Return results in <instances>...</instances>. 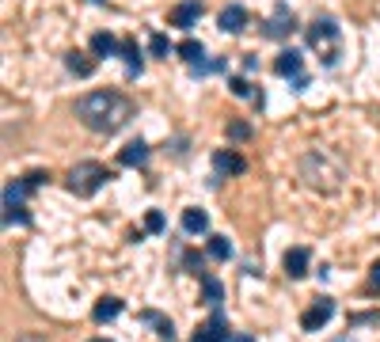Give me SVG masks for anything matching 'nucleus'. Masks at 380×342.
Wrapping results in <instances>:
<instances>
[{
	"instance_id": "obj_15",
	"label": "nucleus",
	"mask_w": 380,
	"mask_h": 342,
	"mask_svg": "<svg viewBox=\"0 0 380 342\" xmlns=\"http://www.w3.org/2000/svg\"><path fill=\"white\" fill-rule=\"evenodd\" d=\"M148 160V145L145 141H129L122 152H118V164L122 168H141V164Z\"/></svg>"
},
{
	"instance_id": "obj_29",
	"label": "nucleus",
	"mask_w": 380,
	"mask_h": 342,
	"mask_svg": "<svg viewBox=\"0 0 380 342\" xmlns=\"http://www.w3.org/2000/svg\"><path fill=\"white\" fill-rule=\"evenodd\" d=\"M46 179H50V175H46V171H31V175H23V183H27V187H31V190H34V187H42Z\"/></svg>"
},
{
	"instance_id": "obj_31",
	"label": "nucleus",
	"mask_w": 380,
	"mask_h": 342,
	"mask_svg": "<svg viewBox=\"0 0 380 342\" xmlns=\"http://www.w3.org/2000/svg\"><path fill=\"white\" fill-rule=\"evenodd\" d=\"M369 282H373V285H376V289H380V258H376V263H373V266H369Z\"/></svg>"
},
{
	"instance_id": "obj_1",
	"label": "nucleus",
	"mask_w": 380,
	"mask_h": 342,
	"mask_svg": "<svg viewBox=\"0 0 380 342\" xmlns=\"http://www.w3.org/2000/svg\"><path fill=\"white\" fill-rule=\"evenodd\" d=\"M77 118L84 122L91 133H118L122 126H129V118L137 114V103L122 91H88L77 99Z\"/></svg>"
},
{
	"instance_id": "obj_22",
	"label": "nucleus",
	"mask_w": 380,
	"mask_h": 342,
	"mask_svg": "<svg viewBox=\"0 0 380 342\" xmlns=\"http://www.w3.org/2000/svg\"><path fill=\"white\" fill-rule=\"evenodd\" d=\"M206 255H209V258H217V263H225V258L232 255V244H228V236H209Z\"/></svg>"
},
{
	"instance_id": "obj_20",
	"label": "nucleus",
	"mask_w": 380,
	"mask_h": 342,
	"mask_svg": "<svg viewBox=\"0 0 380 342\" xmlns=\"http://www.w3.org/2000/svg\"><path fill=\"white\" fill-rule=\"evenodd\" d=\"M175 53H179V58L187 61V65H198L206 50H202V42H198V39H183L179 46H175Z\"/></svg>"
},
{
	"instance_id": "obj_2",
	"label": "nucleus",
	"mask_w": 380,
	"mask_h": 342,
	"mask_svg": "<svg viewBox=\"0 0 380 342\" xmlns=\"http://www.w3.org/2000/svg\"><path fill=\"white\" fill-rule=\"evenodd\" d=\"M296 171H301L304 187L316 194H339L342 183H346V164L331 149H308L301 156V168Z\"/></svg>"
},
{
	"instance_id": "obj_13",
	"label": "nucleus",
	"mask_w": 380,
	"mask_h": 342,
	"mask_svg": "<svg viewBox=\"0 0 380 342\" xmlns=\"http://www.w3.org/2000/svg\"><path fill=\"white\" fill-rule=\"evenodd\" d=\"M213 168H217L221 175H225V171H232V175H240V171H247V160H244V156H240V152H232V149H221V152H213Z\"/></svg>"
},
{
	"instance_id": "obj_19",
	"label": "nucleus",
	"mask_w": 380,
	"mask_h": 342,
	"mask_svg": "<svg viewBox=\"0 0 380 342\" xmlns=\"http://www.w3.org/2000/svg\"><path fill=\"white\" fill-rule=\"evenodd\" d=\"M91 316H96V323H110L114 316H122V301H118V297H103V301L96 304Z\"/></svg>"
},
{
	"instance_id": "obj_33",
	"label": "nucleus",
	"mask_w": 380,
	"mask_h": 342,
	"mask_svg": "<svg viewBox=\"0 0 380 342\" xmlns=\"http://www.w3.org/2000/svg\"><path fill=\"white\" fill-rule=\"evenodd\" d=\"M228 342H255V338H251V335H232Z\"/></svg>"
},
{
	"instance_id": "obj_26",
	"label": "nucleus",
	"mask_w": 380,
	"mask_h": 342,
	"mask_svg": "<svg viewBox=\"0 0 380 342\" xmlns=\"http://www.w3.org/2000/svg\"><path fill=\"white\" fill-rule=\"evenodd\" d=\"M164 228H168L164 213H160V209H148V213H145V232H164Z\"/></svg>"
},
{
	"instance_id": "obj_25",
	"label": "nucleus",
	"mask_w": 380,
	"mask_h": 342,
	"mask_svg": "<svg viewBox=\"0 0 380 342\" xmlns=\"http://www.w3.org/2000/svg\"><path fill=\"white\" fill-rule=\"evenodd\" d=\"M221 69H225V58H213V61H198V65H190L194 77H209V72H221Z\"/></svg>"
},
{
	"instance_id": "obj_24",
	"label": "nucleus",
	"mask_w": 380,
	"mask_h": 342,
	"mask_svg": "<svg viewBox=\"0 0 380 342\" xmlns=\"http://www.w3.org/2000/svg\"><path fill=\"white\" fill-rule=\"evenodd\" d=\"M148 50H152V58H168L175 46L168 42V34H152V39H148Z\"/></svg>"
},
{
	"instance_id": "obj_10",
	"label": "nucleus",
	"mask_w": 380,
	"mask_h": 342,
	"mask_svg": "<svg viewBox=\"0 0 380 342\" xmlns=\"http://www.w3.org/2000/svg\"><path fill=\"white\" fill-rule=\"evenodd\" d=\"M274 72H277V77H289V80L304 77V58L296 50H282L274 58Z\"/></svg>"
},
{
	"instance_id": "obj_27",
	"label": "nucleus",
	"mask_w": 380,
	"mask_h": 342,
	"mask_svg": "<svg viewBox=\"0 0 380 342\" xmlns=\"http://www.w3.org/2000/svg\"><path fill=\"white\" fill-rule=\"evenodd\" d=\"M247 137H251L247 122H228V141H247Z\"/></svg>"
},
{
	"instance_id": "obj_3",
	"label": "nucleus",
	"mask_w": 380,
	"mask_h": 342,
	"mask_svg": "<svg viewBox=\"0 0 380 342\" xmlns=\"http://www.w3.org/2000/svg\"><path fill=\"white\" fill-rule=\"evenodd\" d=\"M304 42H308L312 53H320V61L327 65H339V53H342V34H339V23L331 15H320L304 27Z\"/></svg>"
},
{
	"instance_id": "obj_5",
	"label": "nucleus",
	"mask_w": 380,
	"mask_h": 342,
	"mask_svg": "<svg viewBox=\"0 0 380 342\" xmlns=\"http://www.w3.org/2000/svg\"><path fill=\"white\" fill-rule=\"evenodd\" d=\"M293 31H296V20H293L289 4H277V8H274V15L263 23V34H266V39H274V42L289 39Z\"/></svg>"
},
{
	"instance_id": "obj_14",
	"label": "nucleus",
	"mask_w": 380,
	"mask_h": 342,
	"mask_svg": "<svg viewBox=\"0 0 380 342\" xmlns=\"http://www.w3.org/2000/svg\"><path fill=\"white\" fill-rule=\"evenodd\" d=\"M91 53H96V58H118V53H122V42H118L114 34L99 31V34H91Z\"/></svg>"
},
{
	"instance_id": "obj_18",
	"label": "nucleus",
	"mask_w": 380,
	"mask_h": 342,
	"mask_svg": "<svg viewBox=\"0 0 380 342\" xmlns=\"http://www.w3.org/2000/svg\"><path fill=\"white\" fill-rule=\"evenodd\" d=\"M118 58L126 61L129 77H137V72L145 69V61H141V50H137V42H133V39H122V53H118Z\"/></svg>"
},
{
	"instance_id": "obj_16",
	"label": "nucleus",
	"mask_w": 380,
	"mask_h": 342,
	"mask_svg": "<svg viewBox=\"0 0 380 342\" xmlns=\"http://www.w3.org/2000/svg\"><path fill=\"white\" fill-rule=\"evenodd\" d=\"M183 232H190V236H202V232H209V217L202 213V209H183Z\"/></svg>"
},
{
	"instance_id": "obj_23",
	"label": "nucleus",
	"mask_w": 380,
	"mask_h": 342,
	"mask_svg": "<svg viewBox=\"0 0 380 342\" xmlns=\"http://www.w3.org/2000/svg\"><path fill=\"white\" fill-rule=\"evenodd\" d=\"M141 320H145V323H152L160 338H175V327H171V320H168V316H160V312H141Z\"/></svg>"
},
{
	"instance_id": "obj_34",
	"label": "nucleus",
	"mask_w": 380,
	"mask_h": 342,
	"mask_svg": "<svg viewBox=\"0 0 380 342\" xmlns=\"http://www.w3.org/2000/svg\"><path fill=\"white\" fill-rule=\"evenodd\" d=\"M91 4H103V0H91Z\"/></svg>"
},
{
	"instance_id": "obj_17",
	"label": "nucleus",
	"mask_w": 380,
	"mask_h": 342,
	"mask_svg": "<svg viewBox=\"0 0 380 342\" xmlns=\"http://www.w3.org/2000/svg\"><path fill=\"white\" fill-rule=\"evenodd\" d=\"M221 301H225V285H221L217 278H202V304H209V308L217 312Z\"/></svg>"
},
{
	"instance_id": "obj_28",
	"label": "nucleus",
	"mask_w": 380,
	"mask_h": 342,
	"mask_svg": "<svg viewBox=\"0 0 380 342\" xmlns=\"http://www.w3.org/2000/svg\"><path fill=\"white\" fill-rule=\"evenodd\" d=\"M228 88H232V96H240V99H247V96L255 99V91H251V84H247L244 77H232V80H228Z\"/></svg>"
},
{
	"instance_id": "obj_7",
	"label": "nucleus",
	"mask_w": 380,
	"mask_h": 342,
	"mask_svg": "<svg viewBox=\"0 0 380 342\" xmlns=\"http://www.w3.org/2000/svg\"><path fill=\"white\" fill-rule=\"evenodd\" d=\"M228 338H232V331H228V320L221 316V312H213V316L194 331V342H228Z\"/></svg>"
},
{
	"instance_id": "obj_12",
	"label": "nucleus",
	"mask_w": 380,
	"mask_h": 342,
	"mask_svg": "<svg viewBox=\"0 0 380 342\" xmlns=\"http://www.w3.org/2000/svg\"><path fill=\"white\" fill-rule=\"evenodd\" d=\"M96 58L91 53H80V50H72V53H65V69L72 72V77H91L96 72Z\"/></svg>"
},
{
	"instance_id": "obj_9",
	"label": "nucleus",
	"mask_w": 380,
	"mask_h": 342,
	"mask_svg": "<svg viewBox=\"0 0 380 342\" xmlns=\"http://www.w3.org/2000/svg\"><path fill=\"white\" fill-rule=\"evenodd\" d=\"M282 263H285V274H289L293 282H301L304 274H308V266H312V251L308 247H289Z\"/></svg>"
},
{
	"instance_id": "obj_21",
	"label": "nucleus",
	"mask_w": 380,
	"mask_h": 342,
	"mask_svg": "<svg viewBox=\"0 0 380 342\" xmlns=\"http://www.w3.org/2000/svg\"><path fill=\"white\" fill-rule=\"evenodd\" d=\"M27 190H31V187H27L23 179L20 183H8V187H4V209H20V202L27 198Z\"/></svg>"
},
{
	"instance_id": "obj_6",
	"label": "nucleus",
	"mask_w": 380,
	"mask_h": 342,
	"mask_svg": "<svg viewBox=\"0 0 380 342\" xmlns=\"http://www.w3.org/2000/svg\"><path fill=\"white\" fill-rule=\"evenodd\" d=\"M202 12H206V4H202V0H183V4H175L171 12H168V23L171 27H183V31H190V27L202 20Z\"/></svg>"
},
{
	"instance_id": "obj_32",
	"label": "nucleus",
	"mask_w": 380,
	"mask_h": 342,
	"mask_svg": "<svg viewBox=\"0 0 380 342\" xmlns=\"http://www.w3.org/2000/svg\"><path fill=\"white\" fill-rule=\"evenodd\" d=\"M304 88H308V72H304V77H296V80H293V91H304Z\"/></svg>"
},
{
	"instance_id": "obj_11",
	"label": "nucleus",
	"mask_w": 380,
	"mask_h": 342,
	"mask_svg": "<svg viewBox=\"0 0 380 342\" xmlns=\"http://www.w3.org/2000/svg\"><path fill=\"white\" fill-rule=\"evenodd\" d=\"M217 23H221V31H225V34H240L247 27V8L244 4H228L225 12L217 15Z\"/></svg>"
},
{
	"instance_id": "obj_4",
	"label": "nucleus",
	"mask_w": 380,
	"mask_h": 342,
	"mask_svg": "<svg viewBox=\"0 0 380 342\" xmlns=\"http://www.w3.org/2000/svg\"><path fill=\"white\" fill-rule=\"evenodd\" d=\"M114 175H110L99 160H80L77 168L69 171V190L77 194V198H91V194H99L103 183H110Z\"/></svg>"
},
{
	"instance_id": "obj_8",
	"label": "nucleus",
	"mask_w": 380,
	"mask_h": 342,
	"mask_svg": "<svg viewBox=\"0 0 380 342\" xmlns=\"http://www.w3.org/2000/svg\"><path fill=\"white\" fill-rule=\"evenodd\" d=\"M331 316H335V301H331V297H320V301L301 316V327H304V331H320V327H327Z\"/></svg>"
},
{
	"instance_id": "obj_30",
	"label": "nucleus",
	"mask_w": 380,
	"mask_h": 342,
	"mask_svg": "<svg viewBox=\"0 0 380 342\" xmlns=\"http://www.w3.org/2000/svg\"><path fill=\"white\" fill-rule=\"evenodd\" d=\"M258 69V58L255 53H244V72H255Z\"/></svg>"
}]
</instances>
